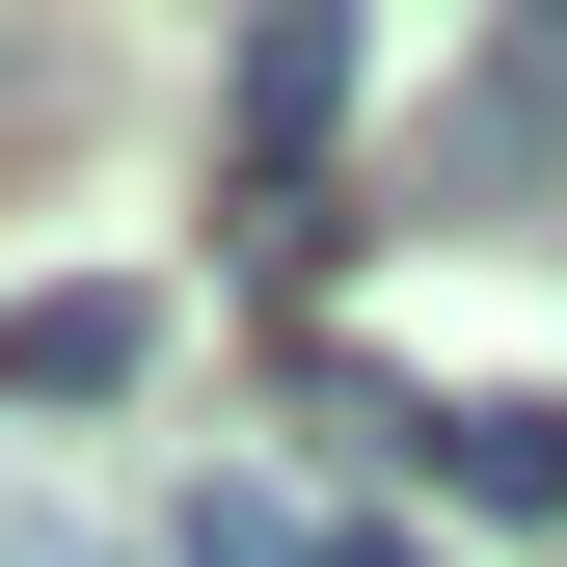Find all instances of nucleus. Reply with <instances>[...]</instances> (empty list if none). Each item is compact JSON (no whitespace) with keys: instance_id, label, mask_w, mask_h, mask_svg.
I'll return each instance as SVG.
<instances>
[{"instance_id":"obj_1","label":"nucleus","mask_w":567,"mask_h":567,"mask_svg":"<svg viewBox=\"0 0 567 567\" xmlns=\"http://www.w3.org/2000/svg\"><path fill=\"white\" fill-rule=\"evenodd\" d=\"M540 189H567V28H514V54L433 109V217H540Z\"/></svg>"},{"instance_id":"obj_2","label":"nucleus","mask_w":567,"mask_h":567,"mask_svg":"<svg viewBox=\"0 0 567 567\" xmlns=\"http://www.w3.org/2000/svg\"><path fill=\"white\" fill-rule=\"evenodd\" d=\"M405 486H433V514L567 540V405H405Z\"/></svg>"},{"instance_id":"obj_3","label":"nucleus","mask_w":567,"mask_h":567,"mask_svg":"<svg viewBox=\"0 0 567 567\" xmlns=\"http://www.w3.org/2000/svg\"><path fill=\"white\" fill-rule=\"evenodd\" d=\"M217 135H244V163H324V135H351V28H324V0H270V28H244Z\"/></svg>"},{"instance_id":"obj_4","label":"nucleus","mask_w":567,"mask_h":567,"mask_svg":"<svg viewBox=\"0 0 567 567\" xmlns=\"http://www.w3.org/2000/svg\"><path fill=\"white\" fill-rule=\"evenodd\" d=\"M135 351H163V298H135V270H82V298H28V324H0V379H28V405H109Z\"/></svg>"},{"instance_id":"obj_5","label":"nucleus","mask_w":567,"mask_h":567,"mask_svg":"<svg viewBox=\"0 0 567 567\" xmlns=\"http://www.w3.org/2000/svg\"><path fill=\"white\" fill-rule=\"evenodd\" d=\"M189 567H433L379 514H298V486H189Z\"/></svg>"}]
</instances>
